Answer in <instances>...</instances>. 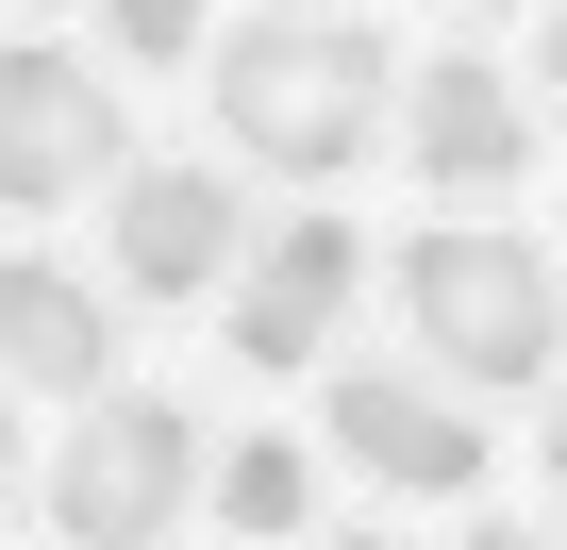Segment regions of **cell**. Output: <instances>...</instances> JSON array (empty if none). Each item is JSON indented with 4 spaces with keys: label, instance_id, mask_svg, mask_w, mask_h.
I'll return each instance as SVG.
<instances>
[{
    "label": "cell",
    "instance_id": "cell-1",
    "mask_svg": "<svg viewBox=\"0 0 567 550\" xmlns=\"http://www.w3.org/2000/svg\"><path fill=\"white\" fill-rule=\"evenodd\" d=\"M384 84H401V68H384L368 18H250V34H217V117H234V151L284 167V184L368 167Z\"/></svg>",
    "mask_w": 567,
    "mask_h": 550
},
{
    "label": "cell",
    "instance_id": "cell-2",
    "mask_svg": "<svg viewBox=\"0 0 567 550\" xmlns=\"http://www.w3.org/2000/svg\"><path fill=\"white\" fill-rule=\"evenodd\" d=\"M401 318L451 384H550V250L517 234H417L401 250Z\"/></svg>",
    "mask_w": 567,
    "mask_h": 550
},
{
    "label": "cell",
    "instance_id": "cell-3",
    "mask_svg": "<svg viewBox=\"0 0 567 550\" xmlns=\"http://www.w3.org/2000/svg\"><path fill=\"white\" fill-rule=\"evenodd\" d=\"M200 500V417L184 401H84V434L51 450V533H101V550H134V533H167Z\"/></svg>",
    "mask_w": 567,
    "mask_h": 550
},
{
    "label": "cell",
    "instance_id": "cell-4",
    "mask_svg": "<svg viewBox=\"0 0 567 550\" xmlns=\"http://www.w3.org/2000/svg\"><path fill=\"white\" fill-rule=\"evenodd\" d=\"M117 134H134V117H117V68H84V51H51V34L0 51V200H18V217L117 184Z\"/></svg>",
    "mask_w": 567,
    "mask_h": 550
},
{
    "label": "cell",
    "instance_id": "cell-5",
    "mask_svg": "<svg viewBox=\"0 0 567 550\" xmlns=\"http://www.w3.org/2000/svg\"><path fill=\"white\" fill-rule=\"evenodd\" d=\"M334 450L368 484H401V500H467L484 484V417L434 401L417 367H334Z\"/></svg>",
    "mask_w": 567,
    "mask_h": 550
},
{
    "label": "cell",
    "instance_id": "cell-6",
    "mask_svg": "<svg viewBox=\"0 0 567 550\" xmlns=\"http://www.w3.org/2000/svg\"><path fill=\"white\" fill-rule=\"evenodd\" d=\"M250 250V217H234V167H134L117 184V284L167 318V301H217V267Z\"/></svg>",
    "mask_w": 567,
    "mask_h": 550
},
{
    "label": "cell",
    "instance_id": "cell-7",
    "mask_svg": "<svg viewBox=\"0 0 567 550\" xmlns=\"http://www.w3.org/2000/svg\"><path fill=\"white\" fill-rule=\"evenodd\" d=\"M351 284H368V234H351V217H284V234L250 250V284H234V351H250V367H318L334 318H351Z\"/></svg>",
    "mask_w": 567,
    "mask_h": 550
},
{
    "label": "cell",
    "instance_id": "cell-8",
    "mask_svg": "<svg viewBox=\"0 0 567 550\" xmlns=\"http://www.w3.org/2000/svg\"><path fill=\"white\" fill-rule=\"evenodd\" d=\"M0 384L18 401H101L117 384V301L84 284V267H51V250L0 267Z\"/></svg>",
    "mask_w": 567,
    "mask_h": 550
},
{
    "label": "cell",
    "instance_id": "cell-9",
    "mask_svg": "<svg viewBox=\"0 0 567 550\" xmlns=\"http://www.w3.org/2000/svg\"><path fill=\"white\" fill-rule=\"evenodd\" d=\"M401 134H417V184H451V200H484V184H517V167H534V117H517V84H501L484 51H434Z\"/></svg>",
    "mask_w": 567,
    "mask_h": 550
},
{
    "label": "cell",
    "instance_id": "cell-10",
    "mask_svg": "<svg viewBox=\"0 0 567 550\" xmlns=\"http://www.w3.org/2000/svg\"><path fill=\"white\" fill-rule=\"evenodd\" d=\"M217 500H234V533H301V517H318V484H301V450H284V434H267V450H234V467H217Z\"/></svg>",
    "mask_w": 567,
    "mask_h": 550
},
{
    "label": "cell",
    "instance_id": "cell-11",
    "mask_svg": "<svg viewBox=\"0 0 567 550\" xmlns=\"http://www.w3.org/2000/svg\"><path fill=\"white\" fill-rule=\"evenodd\" d=\"M101 34H117V68H184L200 51V0H101Z\"/></svg>",
    "mask_w": 567,
    "mask_h": 550
},
{
    "label": "cell",
    "instance_id": "cell-12",
    "mask_svg": "<svg viewBox=\"0 0 567 550\" xmlns=\"http://www.w3.org/2000/svg\"><path fill=\"white\" fill-rule=\"evenodd\" d=\"M550 384H567V367H550ZM550 500H567V401H550Z\"/></svg>",
    "mask_w": 567,
    "mask_h": 550
},
{
    "label": "cell",
    "instance_id": "cell-13",
    "mask_svg": "<svg viewBox=\"0 0 567 550\" xmlns=\"http://www.w3.org/2000/svg\"><path fill=\"white\" fill-rule=\"evenodd\" d=\"M0 484H18V401H0Z\"/></svg>",
    "mask_w": 567,
    "mask_h": 550
},
{
    "label": "cell",
    "instance_id": "cell-14",
    "mask_svg": "<svg viewBox=\"0 0 567 550\" xmlns=\"http://www.w3.org/2000/svg\"><path fill=\"white\" fill-rule=\"evenodd\" d=\"M550 84H567V18H550Z\"/></svg>",
    "mask_w": 567,
    "mask_h": 550
},
{
    "label": "cell",
    "instance_id": "cell-15",
    "mask_svg": "<svg viewBox=\"0 0 567 550\" xmlns=\"http://www.w3.org/2000/svg\"><path fill=\"white\" fill-rule=\"evenodd\" d=\"M467 18H484V0H467Z\"/></svg>",
    "mask_w": 567,
    "mask_h": 550
}]
</instances>
